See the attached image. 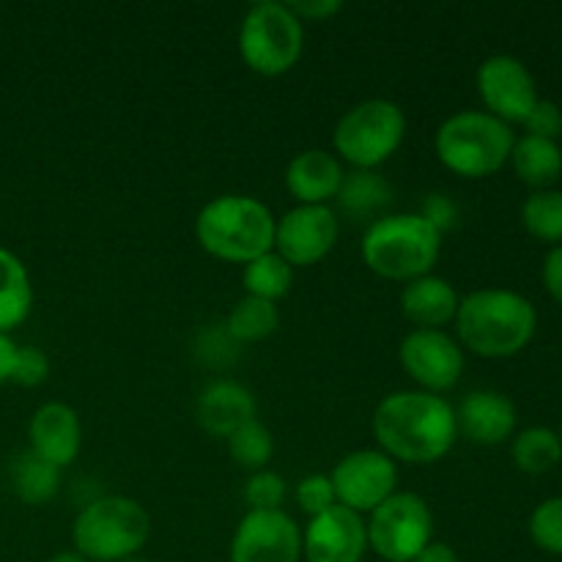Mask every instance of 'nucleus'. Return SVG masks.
<instances>
[{
	"label": "nucleus",
	"instance_id": "obj_41",
	"mask_svg": "<svg viewBox=\"0 0 562 562\" xmlns=\"http://www.w3.org/2000/svg\"><path fill=\"white\" fill-rule=\"evenodd\" d=\"M47 562H88V560L80 558L77 552H60V554H55V558H49Z\"/></svg>",
	"mask_w": 562,
	"mask_h": 562
},
{
	"label": "nucleus",
	"instance_id": "obj_7",
	"mask_svg": "<svg viewBox=\"0 0 562 562\" xmlns=\"http://www.w3.org/2000/svg\"><path fill=\"white\" fill-rule=\"evenodd\" d=\"M406 137V115L390 99H366L340 115L333 132L335 157L351 170H379L401 148Z\"/></svg>",
	"mask_w": 562,
	"mask_h": 562
},
{
	"label": "nucleus",
	"instance_id": "obj_39",
	"mask_svg": "<svg viewBox=\"0 0 562 562\" xmlns=\"http://www.w3.org/2000/svg\"><path fill=\"white\" fill-rule=\"evenodd\" d=\"M412 562H461L453 547L442 541H431Z\"/></svg>",
	"mask_w": 562,
	"mask_h": 562
},
{
	"label": "nucleus",
	"instance_id": "obj_30",
	"mask_svg": "<svg viewBox=\"0 0 562 562\" xmlns=\"http://www.w3.org/2000/svg\"><path fill=\"white\" fill-rule=\"evenodd\" d=\"M530 538L541 552L562 558V497H549L532 510Z\"/></svg>",
	"mask_w": 562,
	"mask_h": 562
},
{
	"label": "nucleus",
	"instance_id": "obj_24",
	"mask_svg": "<svg viewBox=\"0 0 562 562\" xmlns=\"http://www.w3.org/2000/svg\"><path fill=\"white\" fill-rule=\"evenodd\" d=\"M9 481L16 497L25 505H44L58 494L60 470L47 459L33 453L31 448L14 456L9 467Z\"/></svg>",
	"mask_w": 562,
	"mask_h": 562
},
{
	"label": "nucleus",
	"instance_id": "obj_38",
	"mask_svg": "<svg viewBox=\"0 0 562 562\" xmlns=\"http://www.w3.org/2000/svg\"><path fill=\"white\" fill-rule=\"evenodd\" d=\"M541 278H543V289H547V294L562 305V245L552 247V250L547 252Z\"/></svg>",
	"mask_w": 562,
	"mask_h": 562
},
{
	"label": "nucleus",
	"instance_id": "obj_37",
	"mask_svg": "<svg viewBox=\"0 0 562 562\" xmlns=\"http://www.w3.org/2000/svg\"><path fill=\"white\" fill-rule=\"evenodd\" d=\"M289 9L294 11L296 20L305 25V22L329 20V16H335L344 9V3H338V0H302V3H289Z\"/></svg>",
	"mask_w": 562,
	"mask_h": 562
},
{
	"label": "nucleus",
	"instance_id": "obj_29",
	"mask_svg": "<svg viewBox=\"0 0 562 562\" xmlns=\"http://www.w3.org/2000/svg\"><path fill=\"white\" fill-rule=\"evenodd\" d=\"M225 445H228L231 461H236L241 470L250 472L267 470V464L274 456L272 431H269L258 417L247 423V426H241L239 431L231 434V437L225 439Z\"/></svg>",
	"mask_w": 562,
	"mask_h": 562
},
{
	"label": "nucleus",
	"instance_id": "obj_33",
	"mask_svg": "<svg viewBox=\"0 0 562 562\" xmlns=\"http://www.w3.org/2000/svg\"><path fill=\"white\" fill-rule=\"evenodd\" d=\"M195 349H198L195 355L201 357L206 366H214V368L228 366V362H234L236 357H239V344L225 333L223 324H220V327H209L206 333L198 335Z\"/></svg>",
	"mask_w": 562,
	"mask_h": 562
},
{
	"label": "nucleus",
	"instance_id": "obj_1",
	"mask_svg": "<svg viewBox=\"0 0 562 562\" xmlns=\"http://www.w3.org/2000/svg\"><path fill=\"white\" fill-rule=\"evenodd\" d=\"M373 437L379 450L398 464H437L459 439L456 406L426 390H398L373 409Z\"/></svg>",
	"mask_w": 562,
	"mask_h": 562
},
{
	"label": "nucleus",
	"instance_id": "obj_27",
	"mask_svg": "<svg viewBox=\"0 0 562 562\" xmlns=\"http://www.w3.org/2000/svg\"><path fill=\"white\" fill-rule=\"evenodd\" d=\"M241 283H245L247 296H258V300L278 305L283 296H289L291 285H294V267L274 250H269L258 256L256 261L245 263Z\"/></svg>",
	"mask_w": 562,
	"mask_h": 562
},
{
	"label": "nucleus",
	"instance_id": "obj_18",
	"mask_svg": "<svg viewBox=\"0 0 562 562\" xmlns=\"http://www.w3.org/2000/svg\"><path fill=\"white\" fill-rule=\"evenodd\" d=\"M344 162L327 148L300 151L285 168V190L296 206H329L344 184Z\"/></svg>",
	"mask_w": 562,
	"mask_h": 562
},
{
	"label": "nucleus",
	"instance_id": "obj_6",
	"mask_svg": "<svg viewBox=\"0 0 562 562\" xmlns=\"http://www.w3.org/2000/svg\"><path fill=\"white\" fill-rule=\"evenodd\" d=\"M151 536V516L137 499L108 494L91 499L71 525L75 552L88 562H121L140 554Z\"/></svg>",
	"mask_w": 562,
	"mask_h": 562
},
{
	"label": "nucleus",
	"instance_id": "obj_10",
	"mask_svg": "<svg viewBox=\"0 0 562 562\" xmlns=\"http://www.w3.org/2000/svg\"><path fill=\"white\" fill-rule=\"evenodd\" d=\"M335 499L355 514L368 516L398 492V464L382 450H355L329 472Z\"/></svg>",
	"mask_w": 562,
	"mask_h": 562
},
{
	"label": "nucleus",
	"instance_id": "obj_32",
	"mask_svg": "<svg viewBox=\"0 0 562 562\" xmlns=\"http://www.w3.org/2000/svg\"><path fill=\"white\" fill-rule=\"evenodd\" d=\"M296 505L305 510L307 516H322L324 510L335 508L338 499H335V488L329 475H322V472H313V475H305L300 483H296Z\"/></svg>",
	"mask_w": 562,
	"mask_h": 562
},
{
	"label": "nucleus",
	"instance_id": "obj_15",
	"mask_svg": "<svg viewBox=\"0 0 562 562\" xmlns=\"http://www.w3.org/2000/svg\"><path fill=\"white\" fill-rule=\"evenodd\" d=\"M366 552V516L344 505L313 516L302 532V554L307 562H362Z\"/></svg>",
	"mask_w": 562,
	"mask_h": 562
},
{
	"label": "nucleus",
	"instance_id": "obj_3",
	"mask_svg": "<svg viewBox=\"0 0 562 562\" xmlns=\"http://www.w3.org/2000/svg\"><path fill=\"white\" fill-rule=\"evenodd\" d=\"M278 217L250 195H220L198 212L195 236L209 256L228 263H250L274 250Z\"/></svg>",
	"mask_w": 562,
	"mask_h": 562
},
{
	"label": "nucleus",
	"instance_id": "obj_40",
	"mask_svg": "<svg viewBox=\"0 0 562 562\" xmlns=\"http://www.w3.org/2000/svg\"><path fill=\"white\" fill-rule=\"evenodd\" d=\"M20 346L9 338V335H0V384L11 382V371H14V357Z\"/></svg>",
	"mask_w": 562,
	"mask_h": 562
},
{
	"label": "nucleus",
	"instance_id": "obj_12",
	"mask_svg": "<svg viewBox=\"0 0 562 562\" xmlns=\"http://www.w3.org/2000/svg\"><path fill=\"white\" fill-rule=\"evenodd\" d=\"M477 93L488 115L503 124H525L527 113L538 102L536 77L514 55H492L477 66Z\"/></svg>",
	"mask_w": 562,
	"mask_h": 562
},
{
	"label": "nucleus",
	"instance_id": "obj_28",
	"mask_svg": "<svg viewBox=\"0 0 562 562\" xmlns=\"http://www.w3.org/2000/svg\"><path fill=\"white\" fill-rule=\"evenodd\" d=\"M521 225L543 245H562V192L538 190L521 206Z\"/></svg>",
	"mask_w": 562,
	"mask_h": 562
},
{
	"label": "nucleus",
	"instance_id": "obj_26",
	"mask_svg": "<svg viewBox=\"0 0 562 562\" xmlns=\"http://www.w3.org/2000/svg\"><path fill=\"white\" fill-rule=\"evenodd\" d=\"M510 456H514V464L521 472H527V475H543V472L554 470L562 461L560 434L543 426L525 428L510 442Z\"/></svg>",
	"mask_w": 562,
	"mask_h": 562
},
{
	"label": "nucleus",
	"instance_id": "obj_23",
	"mask_svg": "<svg viewBox=\"0 0 562 562\" xmlns=\"http://www.w3.org/2000/svg\"><path fill=\"white\" fill-rule=\"evenodd\" d=\"M33 307V285L20 256L0 247V335L20 327Z\"/></svg>",
	"mask_w": 562,
	"mask_h": 562
},
{
	"label": "nucleus",
	"instance_id": "obj_8",
	"mask_svg": "<svg viewBox=\"0 0 562 562\" xmlns=\"http://www.w3.org/2000/svg\"><path fill=\"white\" fill-rule=\"evenodd\" d=\"M305 49V25L289 3L261 0L250 5L239 25V53L250 71L280 77L296 66Z\"/></svg>",
	"mask_w": 562,
	"mask_h": 562
},
{
	"label": "nucleus",
	"instance_id": "obj_25",
	"mask_svg": "<svg viewBox=\"0 0 562 562\" xmlns=\"http://www.w3.org/2000/svg\"><path fill=\"white\" fill-rule=\"evenodd\" d=\"M223 327L239 346L261 344V340L272 338V335L278 333L280 307L274 305V302L258 300V296H241V300L231 307Z\"/></svg>",
	"mask_w": 562,
	"mask_h": 562
},
{
	"label": "nucleus",
	"instance_id": "obj_17",
	"mask_svg": "<svg viewBox=\"0 0 562 562\" xmlns=\"http://www.w3.org/2000/svg\"><path fill=\"white\" fill-rule=\"evenodd\" d=\"M27 439H31L27 448L33 453L47 459L58 470H66L69 464H75L82 448L80 417H77V412L69 404L49 401V404L38 406L33 412L31 426H27Z\"/></svg>",
	"mask_w": 562,
	"mask_h": 562
},
{
	"label": "nucleus",
	"instance_id": "obj_35",
	"mask_svg": "<svg viewBox=\"0 0 562 562\" xmlns=\"http://www.w3.org/2000/svg\"><path fill=\"white\" fill-rule=\"evenodd\" d=\"M525 135L532 137H543V140H554L562 135V110L560 104L549 102V99H538L532 104V110L527 113L525 119Z\"/></svg>",
	"mask_w": 562,
	"mask_h": 562
},
{
	"label": "nucleus",
	"instance_id": "obj_43",
	"mask_svg": "<svg viewBox=\"0 0 562 562\" xmlns=\"http://www.w3.org/2000/svg\"><path fill=\"white\" fill-rule=\"evenodd\" d=\"M560 442H562V428H560Z\"/></svg>",
	"mask_w": 562,
	"mask_h": 562
},
{
	"label": "nucleus",
	"instance_id": "obj_16",
	"mask_svg": "<svg viewBox=\"0 0 562 562\" xmlns=\"http://www.w3.org/2000/svg\"><path fill=\"white\" fill-rule=\"evenodd\" d=\"M516 423H519V415H516L514 401L497 390H472L456 406L459 437L481 448H494L514 439Z\"/></svg>",
	"mask_w": 562,
	"mask_h": 562
},
{
	"label": "nucleus",
	"instance_id": "obj_31",
	"mask_svg": "<svg viewBox=\"0 0 562 562\" xmlns=\"http://www.w3.org/2000/svg\"><path fill=\"white\" fill-rule=\"evenodd\" d=\"M285 494H289V486L283 475L272 470L250 472L245 483V503L250 505V510H283L280 505L285 503Z\"/></svg>",
	"mask_w": 562,
	"mask_h": 562
},
{
	"label": "nucleus",
	"instance_id": "obj_13",
	"mask_svg": "<svg viewBox=\"0 0 562 562\" xmlns=\"http://www.w3.org/2000/svg\"><path fill=\"white\" fill-rule=\"evenodd\" d=\"M340 220L333 206H294L274 225V252L294 269L313 267L333 252Z\"/></svg>",
	"mask_w": 562,
	"mask_h": 562
},
{
	"label": "nucleus",
	"instance_id": "obj_9",
	"mask_svg": "<svg viewBox=\"0 0 562 562\" xmlns=\"http://www.w3.org/2000/svg\"><path fill=\"white\" fill-rule=\"evenodd\" d=\"M368 549L387 562H412L434 541V514L420 494L395 492L366 521Z\"/></svg>",
	"mask_w": 562,
	"mask_h": 562
},
{
	"label": "nucleus",
	"instance_id": "obj_5",
	"mask_svg": "<svg viewBox=\"0 0 562 562\" xmlns=\"http://www.w3.org/2000/svg\"><path fill=\"white\" fill-rule=\"evenodd\" d=\"M516 135L486 110H461L442 121L434 137L437 157L461 179H486L510 162Z\"/></svg>",
	"mask_w": 562,
	"mask_h": 562
},
{
	"label": "nucleus",
	"instance_id": "obj_36",
	"mask_svg": "<svg viewBox=\"0 0 562 562\" xmlns=\"http://www.w3.org/2000/svg\"><path fill=\"white\" fill-rule=\"evenodd\" d=\"M417 214L442 236L448 234V231H453L456 223H459V206H456V203L450 201V195H445V192H431V195L423 201L420 212Z\"/></svg>",
	"mask_w": 562,
	"mask_h": 562
},
{
	"label": "nucleus",
	"instance_id": "obj_4",
	"mask_svg": "<svg viewBox=\"0 0 562 562\" xmlns=\"http://www.w3.org/2000/svg\"><path fill=\"white\" fill-rule=\"evenodd\" d=\"M442 252V234L420 214H384L362 234L360 256L373 274L395 283L431 274Z\"/></svg>",
	"mask_w": 562,
	"mask_h": 562
},
{
	"label": "nucleus",
	"instance_id": "obj_20",
	"mask_svg": "<svg viewBox=\"0 0 562 562\" xmlns=\"http://www.w3.org/2000/svg\"><path fill=\"white\" fill-rule=\"evenodd\" d=\"M459 302L461 296L456 285L434 272L409 280V283H404V291H401V313L417 329L448 327L450 322H456Z\"/></svg>",
	"mask_w": 562,
	"mask_h": 562
},
{
	"label": "nucleus",
	"instance_id": "obj_22",
	"mask_svg": "<svg viewBox=\"0 0 562 562\" xmlns=\"http://www.w3.org/2000/svg\"><path fill=\"white\" fill-rule=\"evenodd\" d=\"M510 165L521 184L532 190H554V181L562 176V148L554 140L521 135L516 137Z\"/></svg>",
	"mask_w": 562,
	"mask_h": 562
},
{
	"label": "nucleus",
	"instance_id": "obj_34",
	"mask_svg": "<svg viewBox=\"0 0 562 562\" xmlns=\"http://www.w3.org/2000/svg\"><path fill=\"white\" fill-rule=\"evenodd\" d=\"M49 376V360L38 346H20L14 357V371H11V382L20 387H38L47 382Z\"/></svg>",
	"mask_w": 562,
	"mask_h": 562
},
{
	"label": "nucleus",
	"instance_id": "obj_19",
	"mask_svg": "<svg viewBox=\"0 0 562 562\" xmlns=\"http://www.w3.org/2000/svg\"><path fill=\"white\" fill-rule=\"evenodd\" d=\"M256 395H252L245 384L234 382V379H217V382H212L201 395H198V426H201L209 437L228 439L231 434L239 431L241 426L256 420Z\"/></svg>",
	"mask_w": 562,
	"mask_h": 562
},
{
	"label": "nucleus",
	"instance_id": "obj_42",
	"mask_svg": "<svg viewBox=\"0 0 562 562\" xmlns=\"http://www.w3.org/2000/svg\"><path fill=\"white\" fill-rule=\"evenodd\" d=\"M121 562H148V560L140 558V554H135V558H126V560H121Z\"/></svg>",
	"mask_w": 562,
	"mask_h": 562
},
{
	"label": "nucleus",
	"instance_id": "obj_21",
	"mask_svg": "<svg viewBox=\"0 0 562 562\" xmlns=\"http://www.w3.org/2000/svg\"><path fill=\"white\" fill-rule=\"evenodd\" d=\"M390 203H393V187L379 170H349L335 195L340 214L368 225L390 214Z\"/></svg>",
	"mask_w": 562,
	"mask_h": 562
},
{
	"label": "nucleus",
	"instance_id": "obj_2",
	"mask_svg": "<svg viewBox=\"0 0 562 562\" xmlns=\"http://www.w3.org/2000/svg\"><path fill=\"white\" fill-rule=\"evenodd\" d=\"M538 313L527 296L510 289H477L461 296L456 340L483 360H508L536 338Z\"/></svg>",
	"mask_w": 562,
	"mask_h": 562
},
{
	"label": "nucleus",
	"instance_id": "obj_14",
	"mask_svg": "<svg viewBox=\"0 0 562 562\" xmlns=\"http://www.w3.org/2000/svg\"><path fill=\"white\" fill-rule=\"evenodd\" d=\"M302 530L285 510H247L231 541V562H300Z\"/></svg>",
	"mask_w": 562,
	"mask_h": 562
},
{
	"label": "nucleus",
	"instance_id": "obj_11",
	"mask_svg": "<svg viewBox=\"0 0 562 562\" xmlns=\"http://www.w3.org/2000/svg\"><path fill=\"white\" fill-rule=\"evenodd\" d=\"M398 357L409 379L434 395L453 390L467 366L461 344L445 329H412L401 340Z\"/></svg>",
	"mask_w": 562,
	"mask_h": 562
}]
</instances>
